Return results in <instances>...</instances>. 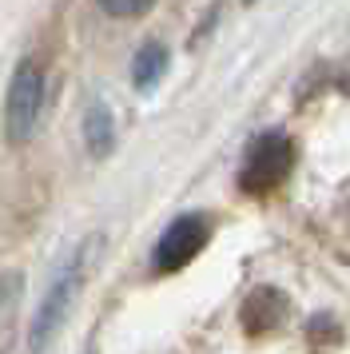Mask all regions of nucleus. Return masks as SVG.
Returning a JSON list of instances; mask_svg holds the SVG:
<instances>
[{"label": "nucleus", "mask_w": 350, "mask_h": 354, "mask_svg": "<svg viewBox=\"0 0 350 354\" xmlns=\"http://www.w3.org/2000/svg\"><path fill=\"white\" fill-rule=\"evenodd\" d=\"M44 100H48V76L40 60H20L8 80L4 92V136L8 144H28L36 128H40V115H44Z\"/></svg>", "instance_id": "f257e3e1"}, {"label": "nucleus", "mask_w": 350, "mask_h": 354, "mask_svg": "<svg viewBox=\"0 0 350 354\" xmlns=\"http://www.w3.org/2000/svg\"><path fill=\"white\" fill-rule=\"evenodd\" d=\"M291 167H295V140L286 131H263V136L251 140L247 156H243L239 187H243V195L263 199V195L283 187L286 176H291Z\"/></svg>", "instance_id": "f03ea898"}, {"label": "nucleus", "mask_w": 350, "mask_h": 354, "mask_svg": "<svg viewBox=\"0 0 350 354\" xmlns=\"http://www.w3.org/2000/svg\"><path fill=\"white\" fill-rule=\"evenodd\" d=\"M211 215H203V211H191V215H179L163 235H159L156 251H151V263H156L159 274H175L183 271L191 259L199 255L207 247V239H211Z\"/></svg>", "instance_id": "7ed1b4c3"}, {"label": "nucleus", "mask_w": 350, "mask_h": 354, "mask_svg": "<svg viewBox=\"0 0 350 354\" xmlns=\"http://www.w3.org/2000/svg\"><path fill=\"white\" fill-rule=\"evenodd\" d=\"M80 267H84V251H76V255L64 263V271L52 279V287H48L44 303H40L36 319H32V330H28L32 351H44V342L56 335V326L64 322L68 306H72V299H76V287H80Z\"/></svg>", "instance_id": "20e7f679"}, {"label": "nucleus", "mask_w": 350, "mask_h": 354, "mask_svg": "<svg viewBox=\"0 0 350 354\" xmlns=\"http://www.w3.org/2000/svg\"><path fill=\"white\" fill-rule=\"evenodd\" d=\"M286 315V299L279 295L275 287H259L247 295V303H243V330L247 335H267V330H275L279 322H283Z\"/></svg>", "instance_id": "39448f33"}, {"label": "nucleus", "mask_w": 350, "mask_h": 354, "mask_svg": "<svg viewBox=\"0 0 350 354\" xmlns=\"http://www.w3.org/2000/svg\"><path fill=\"white\" fill-rule=\"evenodd\" d=\"M84 140H88V151L95 160H104L116 144V120H111L108 104L104 100H92L88 112H84Z\"/></svg>", "instance_id": "423d86ee"}, {"label": "nucleus", "mask_w": 350, "mask_h": 354, "mask_svg": "<svg viewBox=\"0 0 350 354\" xmlns=\"http://www.w3.org/2000/svg\"><path fill=\"white\" fill-rule=\"evenodd\" d=\"M163 72H167V48L151 40V44H143L140 56H136V64H131V84L140 88V92H151L159 80H163Z\"/></svg>", "instance_id": "0eeeda50"}, {"label": "nucleus", "mask_w": 350, "mask_h": 354, "mask_svg": "<svg viewBox=\"0 0 350 354\" xmlns=\"http://www.w3.org/2000/svg\"><path fill=\"white\" fill-rule=\"evenodd\" d=\"M95 4L116 20H140L156 8V0H95Z\"/></svg>", "instance_id": "6e6552de"}]
</instances>
